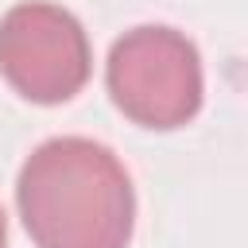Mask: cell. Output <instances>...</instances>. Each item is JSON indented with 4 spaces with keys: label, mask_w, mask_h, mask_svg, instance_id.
<instances>
[{
    "label": "cell",
    "mask_w": 248,
    "mask_h": 248,
    "mask_svg": "<svg viewBox=\"0 0 248 248\" xmlns=\"http://www.w3.org/2000/svg\"><path fill=\"white\" fill-rule=\"evenodd\" d=\"M23 229L39 248H128L136 194L120 159L85 136L39 143L16 182Z\"/></svg>",
    "instance_id": "obj_1"
},
{
    "label": "cell",
    "mask_w": 248,
    "mask_h": 248,
    "mask_svg": "<svg viewBox=\"0 0 248 248\" xmlns=\"http://www.w3.org/2000/svg\"><path fill=\"white\" fill-rule=\"evenodd\" d=\"M108 93L116 108L143 128H178L202 108L198 46L174 27H132L108 50Z\"/></svg>",
    "instance_id": "obj_2"
},
{
    "label": "cell",
    "mask_w": 248,
    "mask_h": 248,
    "mask_svg": "<svg viewBox=\"0 0 248 248\" xmlns=\"http://www.w3.org/2000/svg\"><path fill=\"white\" fill-rule=\"evenodd\" d=\"M89 39L66 8L27 0L4 12L0 74L19 97L35 105H62L89 81Z\"/></svg>",
    "instance_id": "obj_3"
},
{
    "label": "cell",
    "mask_w": 248,
    "mask_h": 248,
    "mask_svg": "<svg viewBox=\"0 0 248 248\" xmlns=\"http://www.w3.org/2000/svg\"><path fill=\"white\" fill-rule=\"evenodd\" d=\"M0 248H8V221H4V209H0Z\"/></svg>",
    "instance_id": "obj_4"
}]
</instances>
